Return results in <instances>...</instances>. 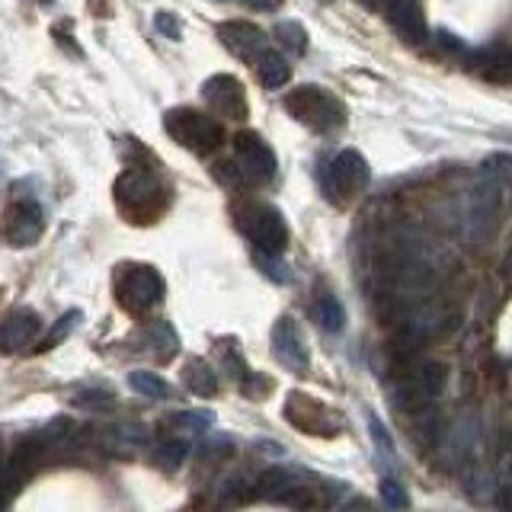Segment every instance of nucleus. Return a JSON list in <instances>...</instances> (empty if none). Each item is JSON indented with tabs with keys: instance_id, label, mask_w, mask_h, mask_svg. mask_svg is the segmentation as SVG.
Segmentation results:
<instances>
[{
	"instance_id": "f257e3e1",
	"label": "nucleus",
	"mask_w": 512,
	"mask_h": 512,
	"mask_svg": "<svg viewBox=\"0 0 512 512\" xmlns=\"http://www.w3.org/2000/svg\"><path fill=\"white\" fill-rule=\"evenodd\" d=\"M288 116H295L301 125H308L311 132H333L346 122V106L336 93L324 87H298L285 96Z\"/></svg>"
},
{
	"instance_id": "f03ea898",
	"label": "nucleus",
	"mask_w": 512,
	"mask_h": 512,
	"mask_svg": "<svg viewBox=\"0 0 512 512\" xmlns=\"http://www.w3.org/2000/svg\"><path fill=\"white\" fill-rule=\"evenodd\" d=\"M116 202L122 205L128 218L151 221L167 205V189L160 183V176L151 170H128L116 183Z\"/></svg>"
},
{
	"instance_id": "7ed1b4c3",
	"label": "nucleus",
	"mask_w": 512,
	"mask_h": 512,
	"mask_svg": "<svg viewBox=\"0 0 512 512\" xmlns=\"http://www.w3.org/2000/svg\"><path fill=\"white\" fill-rule=\"evenodd\" d=\"M167 135L189 148L192 154H212L224 144V128L212 119L205 116V112H196V109H170L167 112Z\"/></svg>"
},
{
	"instance_id": "20e7f679",
	"label": "nucleus",
	"mask_w": 512,
	"mask_h": 512,
	"mask_svg": "<svg viewBox=\"0 0 512 512\" xmlns=\"http://www.w3.org/2000/svg\"><path fill=\"white\" fill-rule=\"evenodd\" d=\"M116 298L125 311L132 314H144L151 311L154 304L164 298V276L154 266L144 263H128L119 269L116 276Z\"/></svg>"
},
{
	"instance_id": "39448f33",
	"label": "nucleus",
	"mask_w": 512,
	"mask_h": 512,
	"mask_svg": "<svg viewBox=\"0 0 512 512\" xmlns=\"http://www.w3.org/2000/svg\"><path fill=\"white\" fill-rule=\"evenodd\" d=\"M237 224L260 253H282L288 244V228L285 218L266 202H247V208L237 212Z\"/></svg>"
},
{
	"instance_id": "423d86ee",
	"label": "nucleus",
	"mask_w": 512,
	"mask_h": 512,
	"mask_svg": "<svg viewBox=\"0 0 512 512\" xmlns=\"http://www.w3.org/2000/svg\"><path fill=\"white\" fill-rule=\"evenodd\" d=\"M42 461H45V439H29L23 445H16V452L4 464V471H0V506L13 503V496L20 493L26 477L36 471Z\"/></svg>"
},
{
	"instance_id": "0eeeda50",
	"label": "nucleus",
	"mask_w": 512,
	"mask_h": 512,
	"mask_svg": "<svg viewBox=\"0 0 512 512\" xmlns=\"http://www.w3.org/2000/svg\"><path fill=\"white\" fill-rule=\"evenodd\" d=\"M327 180H330V196L349 199V196H356V192H362L368 186V180H372V170H368V160L356 148H346V151H340L330 160Z\"/></svg>"
},
{
	"instance_id": "6e6552de",
	"label": "nucleus",
	"mask_w": 512,
	"mask_h": 512,
	"mask_svg": "<svg viewBox=\"0 0 512 512\" xmlns=\"http://www.w3.org/2000/svg\"><path fill=\"white\" fill-rule=\"evenodd\" d=\"M45 231V215L39 202L23 199V202H13L10 212L4 218V240L10 247H32L39 244V237Z\"/></svg>"
},
{
	"instance_id": "1a4fd4ad",
	"label": "nucleus",
	"mask_w": 512,
	"mask_h": 512,
	"mask_svg": "<svg viewBox=\"0 0 512 512\" xmlns=\"http://www.w3.org/2000/svg\"><path fill=\"white\" fill-rule=\"evenodd\" d=\"M202 103H208L224 119H244L247 116V93L240 80L228 74H215L202 84Z\"/></svg>"
},
{
	"instance_id": "9d476101",
	"label": "nucleus",
	"mask_w": 512,
	"mask_h": 512,
	"mask_svg": "<svg viewBox=\"0 0 512 512\" xmlns=\"http://www.w3.org/2000/svg\"><path fill=\"white\" fill-rule=\"evenodd\" d=\"M234 151H237V167L244 170L250 180H272L276 176V154H272L269 144L253 135V132H240L234 138Z\"/></svg>"
},
{
	"instance_id": "9b49d317",
	"label": "nucleus",
	"mask_w": 512,
	"mask_h": 512,
	"mask_svg": "<svg viewBox=\"0 0 512 512\" xmlns=\"http://www.w3.org/2000/svg\"><path fill=\"white\" fill-rule=\"evenodd\" d=\"M288 407L304 410V416H301V413H288V420H292V423H295L298 429H304V432H314V436H333V432L343 426L340 416H336L330 407L317 404L314 397L292 394V397H288Z\"/></svg>"
},
{
	"instance_id": "f8f14e48",
	"label": "nucleus",
	"mask_w": 512,
	"mask_h": 512,
	"mask_svg": "<svg viewBox=\"0 0 512 512\" xmlns=\"http://www.w3.org/2000/svg\"><path fill=\"white\" fill-rule=\"evenodd\" d=\"M381 10L388 13V20L400 39H407L413 45L426 42L429 29H426V16H423L420 0H384Z\"/></svg>"
},
{
	"instance_id": "ddd939ff",
	"label": "nucleus",
	"mask_w": 512,
	"mask_h": 512,
	"mask_svg": "<svg viewBox=\"0 0 512 512\" xmlns=\"http://www.w3.org/2000/svg\"><path fill=\"white\" fill-rule=\"evenodd\" d=\"M272 352H276V359L288 368V372L301 375L304 368H308V349H304L301 333L292 317H282L279 324L272 327Z\"/></svg>"
},
{
	"instance_id": "4468645a",
	"label": "nucleus",
	"mask_w": 512,
	"mask_h": 512,
	"mask_svg": "<svg viewBox=\"0 0 512 512\" xmlns=\"http://www.w3.org/2000/svg\"><path fill=\"white\" fill-rule=\"evenodd\" d=\"M42 320L32 311H13L4 324H0V352H23L39 340Z\"/></svg>"
},
{
	"instance_id": "2eb2a0df",
	"label": "nucleus",
	"mask_w": 512,
	"mask_h": 512,
	"mask_svg": "<svg viewBox=\"0 0 512 512\" xmlns=\"http://www.w3.org/2000/svg\"><path fill=\"white\" fill-rule=\"evenodd\" d=\"M218 36L237 58H244L250 64L266 48V32L260 26H253V23H221Z\"/></svg>"
},
{
	"instance_id": "dca6fc26",
	"label": "nucleus",
	"mask_w": 512,
	"mask_h": 512,
	"mask_svg": "<svg viewBox=\"0 0 512 512\" xmlns=\"http://www.w3.org/2000/svg\"><path fill=\"white\" fill-rule=\"evenodd\" d=\"M445 378H448V365L445 362H426L416 368L413 381L407 388L413 391V404H429L432 397H439L445 388Z\"/></svg>"
},
{
	"instance_id": "f3484780",
	"label": "nucleus",
	"mask_w": 512,
	"mask_h": 512,
	"mask_svg": "<svg viewBox=\"0 0 512 512\" xmlns=\"http://www.w3.org/2000/svg\"><path fill=\"white\" fill-rule=\"evenodd\" d=\"M471 61H477L480 74L496 80V84H506V80H509V48L506 45L487 48V52H474Z\"/></svg>"
},
{
	"instance_id": "a211bd4d",
	"label": "nucleus",
	"mask_w": 512,
	"mask_h": 512,
	"mask_svg": "<svg viewBox=\"0 0 512 512\" xmlns=\"http://www.w3.org/2000/svg\"><path fill=\"white\" fill-rule=\"evenodd\" d=\"M256 71H260L263 77V84L266 87H282L285 80H288V61L279 55V52H272V48L266 45L260 55H256Z\"/></svg>"
},
{
	"instance_id": "6ab92c4d",
	"label": "nucleus",
	"mask_w": 512,
	"mask_h": 512,
	"mask_svg": "<svg viewBox=\"0 0 512 512\" xmlns=\"http://www.w3.org/2000/svg\"><path fill=\"white\" fill-rule=\"evenodd\" d=\"M183 381L189 384V391H192V394H199V397H215V394H218V378H215V372H212V368H208L202 359H196V362H189V365H186Z\"/></svg>"
},
{
	"instance_id": "aec40b11",
	"label": "nucleus",
	"mask_w": 512,
	"mask_h": 512,
	"mask_svg": "<svg viewBox=\"0 0 512 512\" xmlns=\"http://www.w3.org/2000/svg\"><path fill=\"white\" fill-rule=\"evenodd\" d=\"M314 320L324 330H330V333H340L343 327H346V311H343V304L336 301L333 295H320L317 301H314Z\"/></svg>"
},
{
	"instance_id": "412c9836",
	"label": "nucleus",
	"mask_w": 512,
	"mask_h": 512,
	"mask_svg": "<svg viewBox=\"0 0 512 512\" xmlns=\"http://www.w3.org/2000/svg\"><path fill=\"white\" fill-rule=\"evenodd\" d=\"M144 340H148V349L157 352V356L164 359V362L173 359L176 349H180V336L173 333L170 324H154V327H148V330H144Z\"/></svg>"
},
{
	"instance_id": "4be33fe9",
	"label": "nucleus",
	"mask_w": 512,
	"mask_h": 512,
	"mask_svg": "<svg viewBox=\"0 0 512 512\" xmlns=\"http://www.w3.org/2000/svg\"><path fill=\"white\" fill-rule=\"evenodd\" d=\"M128 384H132V391H138L141 397H157V400L170 397V384L154 372H132L128 375Z\"/></svg>"
},
{
	"instance_id": "5701e85b",
	"label": "nucleus",
	"mask_w": 512,
	"mask_h": 512,
	"mask_svg": "<svg viewBox=\"0 0 512 512\" xmlns=\"http://www.w3.org/2000/svg\"><path fill=\"white\" fill-rule=\"evenodd\" d=\"M276 36L285 52H292V55H304V48H308V36H304V29L298 23H279Z\"/></svg>"
},
{
	"instance_id": "b1692460",
	"label": "nucleus",
	"mask_w": 512,
	"mask_h": 512,
	"mask_svg": "<svg viewBox=\"0 0 512 512\" xmlns=\"http://www.w3.org/2000/svg\"><path fill=\"white\" fill-rule=\"evenodd\" d=\"M77 324H80V311H68V314H64V317L58 320V324L52 327V333H48V336H45V340H42L36 349H39V352H48L52 346L64 343V340H68V333H71Z\"/></svg>"
},
{
	"instance_id": "393cba45",
	"label": "nucleus",
	"mask_w": 512,
	"mask_h": 512,
	"mask_svg": "<svg viewBox=\"0 0 512 512\" xmlns=\"http://www.w3.org/2000/svg\"><path fill=\"white\" fill-rule=\"evenodd\" d=\"M157 461L164 464V468H180L183 458H186V442L180 439H167V442H160L157 445Z\"/></svg>"
},
{
	"instance_id": "a878e982",
	"label": "nucleus",
	"mask_w": 512,
	"mask_h": 512,
	"mask_svg": "<svg viewBox=\"0 0 512 512\" xmlns=\"http://www.w3.org/2000/svg\"><path fill=\"white\" fill-rule=\"evenodd\" d=\"M381 500L388 503V506H394V509H404L407 506V493H404V487H400L394 477H384L381 480Z\"/></svg>"
},
{
	"instance_id": "bb28decb",
	"label": "nucleus",
	"mask_w": 512,
	"mask_h": 512,
	"mask_svg": "<svg viewBox=\"0 0 512 512\" xmlns=\"http://www.w3.org/2000/svg\"><path fill=\"white\" fill-rule=\"evenodd\" d=\"M368 426H372V436H375V442H378L381 452H388V458H394V442H391V436H388V429L381 426L378 416H368Z\"/></svg>"
},
{
	"instance_id": "cd10ccee",
	"label": "nucleus",
	"mask_w": 512,
	"mask_h": 512,
	"mask_svg": "<svg viewBox=\"0 0 512 512\" xmlns=\"http://www.w3.org/2000/svg\"><path fill=\"white\" fill-rule=\"evenodd\" d=\"M154 26H157V32H164L167 39H180V20H176L173 13H157Z\"/></svg>"
},
{
	"instance_id": "c85d7f7f",
	"label": "nucleus",
	"mask_w": 512,
	"mask_h": 512,
	"mask_svg": "<svg viewBox=\"0 0 512 512\" xmlns=\"http://www.w3.org/2000/svg\"><path fill=\"white\" fill-rule=\"evenodd\" d=\"M218 4H231V0H218ZM234 4H247L253 10H272V7H276L272 0H234Z\"/></svg>"
},
{
	"instance_id": "c756f323",
	"label": "nucleus",
	"mask_w": 512,
	"mask_h": 512,
	"mask_svg": "<svg viewBox=\"0 0 512 512\" xmlns=\"http://www.w3.org/2000/svg\"><path fill=\"white\" fill-rule=\"evenodd\" d=\"M39 4H52V0H39Z\"/></svg>"
},
{
	"instance_id": "7c9ffc66",
	"label": "nucleus",
	"mask_w": 512,
	"mask_h": 512,
	"mask_svg": "<svg viewBox=\"0 0 512 512\" xmlns=\"http://www.w3.org/2000/svg\"><path fill=\"white\" fill-rule=\"evenodd\" d=\"M324 4H330V0H324Z\"/></svg>"
}]
</instances>
